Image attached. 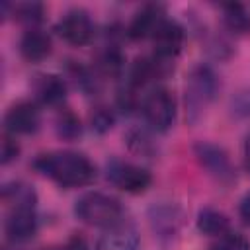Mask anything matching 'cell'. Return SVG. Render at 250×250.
Wrapping results in <instances>:
<instances>
[{
  "mask_svg": "<svg viewBox=\"0 0 250 250\" xmlns=\"http://www.w3.org/2000/svg\"><path fill=\"white\" fill-rule=\"evenodd\" d=\"M33 166L53 182H57L62 188H82L94 182L96 168L94 164L78 152L70 150H59L41 154L35 158Z\"/></svg>",
  "mask_w": 250,
  "mask_h": 250,
  "instance_id": "1",
  "label": "cell"
},
{
  "mask_svg": "<svg viewBox=\"0 0 250 250\" xmlns=\"http://www.w3.org/2000/svg\"><path fill=\"white\" fill-rule=\"evenodd\" d=\"M74 213L82 223L92 225V227H104V229H111L123 221L121 203L115 197L105 195L102 191L84 193L76 201Z\"/></svg>",
  "mask_w": 250,
  "mask_h": 250,
  "instance_id": "2",
  "label": "cell"
},
{
  "mask_svg": "<svg viewBox=\"0 0 250 250\" xmlns=\"http://www.w3.org/2000/svg\"><path fill=\"white\" fill-rule=\"evenodd\" d=\"M217 92V76L207 66H195L186 82V104L191 113V119L205 111L209 102Z\"/></svg>",
  "mask_w": 250,
  "mask_h": 250,
  "instance_id": "3",
  "label": "cell"
},
{
  "mask_svg": "<svg viewBox=\"0 0 250 250\" xmlns=\"http://www.w3.org/2000/svg\"><path fill=\"white\" fill-rule=\"evenodd\" d=\"M143 113L146 123L154 129V131H168L174 125L176 119V102L174 96L166 90V88H156L152 90L145 102H143Z\"/></svg>",
  "mask_w": 250,
  "mask_h": 250,
  "instance_id": "4",
  "label": "cell"
},
{
  "mask_svg": "<svg viewBox=\"0 0 250 250\" xmlns=\"http://www.w3.org/2000/svg\"><path fill=\"white\" fill-rule=\"evenodd\" d=\"M193 152H195V158L197 162L207 170L209 176H213L217 182L221 184H230L236 176H234V168L227 156V152L213 145V143H197L193 146Z\"/></svg>",
  "mask_w": 250,
  "mask_h": 250,
  "instance_id": "5",
  "label": "cell"
},
{
  "mask_svg": "<svg viewBox=\"0 0 250 250\" xmlns=\"http://www.w3.org/2000/svg\"><path fill=\"white\" fill-rule=\"evenodd\" d=\"M107 178L111 180L113 186H117L127 193H143L152 182L150 174L145 168L121 160H113L107 166Z\"/></svg>",
  "mask_w": 250,
  "mask_h": 250,
  "instance_id": "6",
  "label": "cell"
},
{
  "mask_svg": "<svg viewBox=\"0 0 250 250\" xmlns=\"http://www.w3.org/2000/svg\"><path fill=\"white\" fill-rule=\"evenodd\" d=\"M57 33L66 43L82 47V45H88L94 39V23H92L88 12L76 8V10L66 12L61 18V21L57 23Z\"/></svg>",
  "mask_w": 250,
  "mask_h": 250,
  "instance_id": "7",
  "label": "cell"
},
{
  "mask_svg": "<svg viewBox=\"0 0 250 250\" xmlns=\"http://www.w3.org/2000/svg\"><path fill=\"white\" fill-rule=\"evenodd\" d=\"M154 57L158 61H172L184 45V27L174 20H166L152 37Z\"/></svg>",
  "mask_w": 250,
  "mask_h": 250,
  "instance_id": "8",
  "label": "cell"
},
{
  "mask_svg": "<svg viewBox=\"0 0 250 250\" xmlns=\"http://www.w3.org/2000/svg\"><path fill=\"white\" fill-rule=\"evenodd\" d=\"M4 127L12 135L35 133L39 127V109L31 102H18L6 111Z\"/></svg>",
  "mask_w": 250,
  "mask_h": 250,
  "instance_id": "9",
  "label": "cell"
},
{
  "mask_svg": "<svg viewBox=\"0 0 250 250\" xmlns=\"http://www.w3.org/2000/svg\"><path fill=\"white\" fill-rule=\"evenodd\" d=\"M37 227H39V221L35 215V207H16L8 215L4 230H6L8 240L25 242V240L35 236Z\"/></svg>",
  "mask_w": 250,
  "mask_h": 250,
  "instance_id": "10",
  "label": "cell"
},
{
  "mask_svg": "<svg viewBox=\"0 0 250 250\" xmlns=\"http://www.w3.org/2000/svg\"><path fill=\"white\" fill-rule=\"evenodd\" d=\"M166 21L164 18V8L158 4H146L145 8H141L135 18L131 20L129 27H127V35L135 41L139 39H146V37H154V33L158 31V27Z\"/></svg>",
  "mask_w": 250,
  "mask_h": 250,
  "instance_id": "11",
  "label": "cell"
},
{
  "mask_svg": "<svg viewBox=\"0 0 250 250\" xmlns=\"http://www.w3.org/2000/svg\"><path fill=\"white\" fill-rule=\"evenodd\" d=\"M96 250H139V236L131 225L123 221L107 229L96 244Z\"/></svg>",
  "mask_w": 250,
  "mask_h": 250,
  "instance_id": "12",
  "label": "cell"
},
{
  "mask_svg": "<svg viewBox=\"0 0 250 250\" xmlns=\"http://www.w3.org/2000/svg\"><path fill=\"white\" fill-rule=\"evenodd\" d=\"M20 51H21L23 59L29 61V62L43 61V59L51 53V37H49L43 29L31 27V29H27V31L21 35Z\"/></svg>",
  "mask_w": 250,
  "mask_h": 250,
  "instance_id": "13",
  "label": "cell"
},
{
  "mask_svg": "<svg viewBox=\"0 0 250 250\" xmlns=\"http://www.w3.org/2000/svg\"><path fill=\"white\" fill-rule=\"evenodd\" d=\"M35 92L41 104L45 105H59L66 96V84L57 74H43L35 82Z\"/></svg>",
  "mask_w": 250,
  "mask_h": 250,
  "instance_id": "14",
  "label": "cell"
},
{
  "mask_svg": "<svg viewBox=\"0 0 250 250\" xmlns=\"http://www.w3.org/2000/svg\"><path fill=\"white\" fill-rule=\"evenodd\" d=\"M197 229L203 232V234H209V236H223L225 232L230 230V223H229V217L213 207H205L197 213Z\"/></svg>",
  "mask_w": 250,
  "mask_h": 250,
  "instance_id": "15",
  "label": "cell"
},
{
  "mask_svg": "<svg viewBox=\"0 0 250 250\" xmlns=\"http://www.w3.org/2000/svg\"><path fill=\"white\" fill-rule=\"evenodd\" d=\"M223 21L232 33L250 31V12L246 10V6L238 2H230L223 6Z\"/></svg>",
  "mask_w": 250,
  "mask_h": 250,
  "instance_id": "16",
  "label": "cell"
},
{
  "mask_svg": "<svg viewBox=\"0 0 250 250\" xmlns=\"http://www.w3.org/2000/svg\"><path fill=\"white\" fill-rule=\"evenodd\" d=\"M2 197H4L6 203L12 205V209H16V207H35V201H37V195H35L33 188H29L21 182H16L12 186H4Z\"/></svg>",
  "mask_w": 250,
  "mask_h": 250,
  "instance_id": "17",
  "label": "cell"
},
{
  "mask_svg": "<svg viewBox=\"0 0 250 250\" xmlns=\"http://www.w3.org/2000/svg\"><path fill=\"white\" fill-rule=\"evenodd\" d=\"M80 121H78V117L72 113V111H62L61 115H59V119H57V133H59V137H62V139H68V141H72V139H76L78 135H80Z\"/></svg>",
  "mask_w": 250,
  "mask_h": 250,
  "instance_id": "18",
  "label": "cell"
},
{
  "mask_svg": "<svg viewBox=\"0 0 250 250\" xmlns=\"http://www.w3.org/2000/svg\"><path fill=\"white\" fill-rule=\"evenodd\" d=\"M211 250H250V242L240 232H225L217 238V242L211 246Z\"/></svg>",
  "mask_w": 250,
  "mask_h": 250,
  "instance_id": "19",
  "label": "cell"
},
{
  "mask_svg": "<svg viewBox=\"0 0 250 250\" xmlns=\"http://www.w3.org/2000/svg\"><path fill=\"white\" fill-rule=\"evenodd\" d=\"M14 16L23 23H37L43 16V6L37 2H21L14 6Z\"/></svg>",
  "mask_w": 250,
  "mask_h": 250,
  "instance_id": "20",
  "label": "cell"
},
{
  "mask_svg": "<svg viewBox=\"0 0 250 250\" xmlns=\"http://www.w3.org/2000/svg\"><path fill=\"white\" fill-rule=\"evenodd\" d=\"M127 143H129V148L133 152H139V154H150L154 148L146 131H143V129H131L127 133Z\"/></svg>",
  "mask_w": 250,
  "mask_h": 250,
  "instance_id": "21",
  "label": "cell"
},
{
  "mask_svg": "<svg viewBox=\"0 0 250 250\" xmlns=\"http://www.w3.org/2000/svg\"><path fill=\"white\" fill-rule=\"evenodd\" d=\"M100 68L104 74H109V76H115L121 72L123 68V57L117 49H107L102 59H100Z\"/></svg>",
  "mask_w": 250,
  "mask_h": 250,
  "instance_id": "22",
  "label": "cell"
},
{
  "mask_svg": "<svg viewBox=\"0 0 250 250\" xmlns=\"http://www.w3.org/2000/svg\"><path fill=\"white\" fill-rule=\"evenodd\" d=\"M113 121H115V117H113L111 109H107V107H96V109L92 111V115H90L92 129L98 131V133L109 131V129L113 127Z\"/></svg>",
  "mask_w": 250,
  "mask_h": 250,
  "instance_id": "23",
  "label": "cell"
},
{
  "mask_svg": "<svg viewBox=\"0 0 250 250\" xmlns=\"http://www.w3.org/2000/svg\"><path fill=\"white\" fill-rule=\"evenodd\" d=\"M18 154H20V146H18V143L10 137V135H6L4 139H2V148H0V162L6 166V164H10L12 160H16L18 158Z\"/></svg>",
  "mask_w": 250,
  "mask_h": 250,
  "instance_id": "24",
  "label": "cell"
},
{
  "mask_svg": "<svg viewBox=\"0 0 250 250\" xmlns=\"http://www.w3.org/2000/svg\"><path fill=\"white\" fill-rule=\"evenodd\" d=\"M61 250H88V244H86V240H84L82 236L74 234V236H70V238L62 244Z\"/></svg>",
  "mask_w": 250,
  "mask_h": 250,
  "instance_id": "25",
  "label": "cell"
},
{
  "mask_svg": "<svg viewBox=\"0 0 250 250\" xmlns=\"http://www.w3.org/2000/svg\"><path fill=\"white\" fill-rule=\"evenodd\" d=\"M238 213H240V219L250 225V191L240 199V205H238Z\"/></svg>",
  "mask_w": 250,
  "mask_h": 250,
  "instance_id": "26",
  "label": "cell"
},
{
  "mask_svg": "<svg viewBox=\"0 0 250 250\" xmlns=\"http://www.w3.org/2000/svg\"><path fill=\"white\" fill-rule=\"evenodd\" d=\"M244 166H246V170L250 172V133H248L246 139H244Z\"/></svg>",
  "mask_w": 250,
  "mask_h": 250,
  "instance_id": "27",
  "label": "cell"
}]
</instances>
